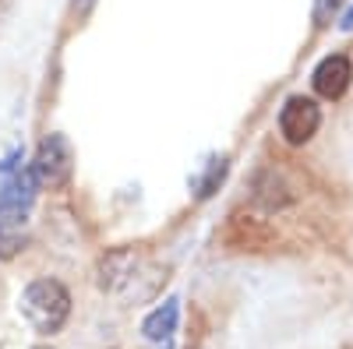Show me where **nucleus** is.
Here are the masks:
<instances>
[{
	"instance_id": "nucleus-1",
	"label": "nucleus",
	"mask_w": 353,
	"mask_h": 349,
	"mask_svg": "<svg viewBox=\"0 0 353 349\" xmlns=\"http://www.w3.org/2000/svg\"><path fill=\"white\" fill-rule=\"evenodd\" d=\"M18 310L39 335H53V332L64 328L68 314H71V293L64 289V282H57V279H36V282L25 286Z\"/></svg>"
},
{
	"instance_id": "nucleus-2",
	"label": "nucleus",
	"mask_w": 353,
	"mask_h": 349,
	"mask_svg": "<svg viewBox=\"0 0 353 349\" xmlns=\"http://www.w3.org/2000/svg\"><path fill=\"white\" fill-rule=\"evenodd\" d=\"M71 169H74V152H71V141L64 134H50L39 145V156H36V180L50 184V187H61L71 180Z\"/></svg>"
},
{
	"instance_id": "nucleus-3",
	"label": "nucleus",
	"mask_w": 353,
	"mask_h": 349,
	"mask_svg": "<svg viewBox=\"0 0 353 349\" xmlns=\"http://www.w3.org/2000/svg\"><path fill=\"white\" fill-rule=\"evenodd\" d=\"M318 127H321V109L314 99H307V96L286 99V106L279 113V131L290 145H307Z\"/></svg>"
},
{
	"instance_id": "nucleus-4",
	"label": "nucleus",
	"mask_w": 353,
	"mask_h": 349,
	"mask_svg": "<svg viewBox=\"0 0 353 349\" xmlns=\"http://www.w3.org/2000/svg\"><path fill=\"white\" fill-rule=\"evenodd\" d=\"M350 78H353V64L346 61L343 53H332V56H325V61L314 67L311 85H314V92L321 99H339L350 89Z\"/></svg>"
},
{
	"instance_id": "nucleus-5",
	"label": "nucleus",
	"mask_w": 353,
	"mask_h": 349,
	"mask_svg": "<svg viewBox=\"0 0 353 349\" xmlns=\"http://www.w3.org/2000/svg\"><path fill=\"white\" fill-rule=\"evenodd\" d=\"M134 265H138V257L134 251H113L99 261V286L106 289V293H117L131 275H134Z\"/></svg>"
},
{
	"instance_id": "nucleus-6",
	"label": "nucleus",
	"mask_w": 353,
	"mask_h": 349,
	"mask_svg": "<svg viewBox=\"0 0 353 349\" xmlns=\"http://www.w3.org/2000/svg\"><path fill=\"white\" fill-rule=\"evenodd\" d=\"M21 226H25V215L18 212H8V209H0V257H14L25 244L21 237Z\"/></svg>"
},
{
	"instance_id": "nucleus-7",
	"label": "nucleus",
	"mask_w": 353,
	"mask_h": 349,
	"mask_svg": "<svg viewBox=\"0 0 353 349\" xmlns=\"http://www.w3.org/2000/svg\"><path fill=\"white\" fill-rule=\"evenodd\" d=\"M173 328H176V300H166L159 310H152L149 317H145V335L156 339V342L170 339Z\"/></svg>"
},
{
	"instance_id": "nucleus-8",
	"label": "nucleus",
	"mask_w": 353,
	"mask_h": 349,
	"mask_svg": "<svg viewBox=\"0 0 353 349\" xmlns=\"http://www.w3.org/2000/svg\"><path fill=\"white\" fill-rule=\"evenodd\" d=\"M223 177H226V159H212L209 173H205V180H198V184H194V187H198V198H209Z\"/></svg>"
},
{
	"instance_id": "nucleus-9",
	"label": "nucleus",
	"mask_w": 353,
	"mask_h": 349,
	"mask_svg": "<svg viewBox=\"0 0 353 349\" xmlns=\"http://www.w3.org/2000/svg\"><path fill=\"white\" fill-rule=\"evenodd\" d=\"M36 349H50V346H36Z\"/></svg>"
}]
</instances>
